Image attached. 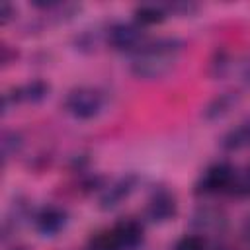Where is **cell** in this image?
<instances>
[{
  "label": "cell",
  "instance_id": "6da1fadb",
  "mask_svg": "<svg viewBox=\"0 0 250 250\" xmlns=\"http://www.w3.org/2000/svg\"><path fill=\"white\" fill-rule=\"evenodd\" d=\"M180 49H182V41L170 37L143 45V49L137 53V57L131 62V72L143 80L162 78L172 70Z\"/></svg>",
  "mask_w": 250,
  "mask_h": 250
},
{
  "label": "cell",
  "instance_id": "7a4b0ae2",
  "mask_svg": "<svg viewBox=\"0 0 250 250\" xmlns=\"http://www.w3.org/2000/svg\"><path fill=\"white\" fill-rule=\"evenodd\" d=\"M104 107V98L94 88H76L64 100V109L76 119H92Z\"/></svg>",
  "mask_w": 250,
  "mask_h": 250
},
{
  "label": "cell",
  "instance_id": "3957f363",
  "mask_svg": "<svg viewBox=\"0 0 250 250\" xmlns=\"http://www.w3.org/2000/svg\"><path fill=\"white\" fill-rule=\"evenodd\" d=\"M109 43L117 51H133L143 49V31L137 23H115L107 33Z\"/></svg>",
  "mask_w": 250,
  "mask_h": 250
},
{
  "label": "cell",
  "instance_id": "277c9868",
  "mask_svg": "<svg viewBox=\"0 0 250 250\" xmlns=\"http://www.w3.org/2000/svg\"><path fill=\"white\" fill-rule=\"evenodd\" d=\"M234 170L229 164H215L211 166L199 180L197 184V193H215V191H223L227 188H230L232 180H234Z\"/></svg>",
  "mask_w": 250,
  "mask_h": 250
},
{
  "label": "cell",
  "instance_id": "5b68a950",
  "mask_svg": "<svg viewBox=\"0 0 250 250\" xmlns=\"http://www.w3.org/2000/svg\"><path fill=\"white\" fill-rule=\"evenodd\" d=\"M135 184H137V178H135V176H123V178H119L117 182H113V184L105 189V193L102 195L100 207H102V209H113L115 205H119V203L135 189Z\"/></svg>",
  "mask_w": 250,
  "mask_h": 250
},
{
  "label": "cell",
  "instance_id": "8992f818",
  "mask_svg": "<svg viewBox=\"0 0 250 250\" xmlns=\"http://www.w3.org/2000/svg\"><path fill=\"white\" fill-rule=\"evenodd\" d=\"M111 234H113V240H115V244H117L119 250H133L143 240V229L135 221H123V223H119L111 230Z\"/></svg>",
  "mask_w": 250,
  "mask_h": 250
},
{
  "label": "cell",
  "instance_id": "52a82bcc",
  "mask_svg": "<svg viewBox=\"0 0 250 250\" xmlns=\"http://www.w3.org/2000/svg\"><path fill=\"white\" fill-rule=\"evenodd\" d=\"M176 213V201L174 195H170L168 191H158L150 197L148 205H146V215L150 221L154 223H162L168 221L172 215Z\"/></svg>",
  "mask_w": 250,
  "mask_h": 250
},
{
  "label": "cell",
  "instance_id": "ba28073f",
  "mask_svg": "<svg viewBox=\"0 0 250 250\" xmlns=\"http://www.w3.org/2000/svg\"><path fill=\"white\" fill-rule=\"evenodd\" d=\"M64 223H66V215H64V211H61L57 207H45L35 217V227L45 236L57 234L64 227Z\"/></svg>",
  "mask_w": 250,
  "mask_h": 250
},
{
  "label": "cell",
  "instance_id": "9c48e42d",
  "mask_svg": "<svg viewBox=\"0 0 250 250\" xmlns=\"http://www.w3.org/2000/svg\"><path fill=\"white\" fill-rule=\"evenodd\" d=\"M49 92V86L41 80H35V82H29L18 90H14L12 94H6L8 98H14V104L16 102H41Z\"/></svg>",
  "mask_w": 250,
  "mask_h": 250
},
{
  "label": "cell",
  "instance_id": "30bf717a",
  "mask_svg": "<svg viewBox=\"0 0 250 250\" xmlns=\"http://www.w3.org/2000/svg\"><path fill=\"white\" fill-rule=\"evenodd\" d=\"M246 145H250V117L242 121L236 129L229 131L221 141V146L227 150H238Z\"/></svg>",
  "mask_w": 250,
  "mask_h": 250
},
{
  "label": "cell",
  "instance_id": "8fae6325",
  "mask_svg": "<svg viewBox=\"0 0 250 250\" xmlns=\"http://www.w3.org/2000/svg\"><path fill=\"white\" fill-rule=\"evenodd\" d=\"M236 102H238L236 94H232V92L221 94L219 98H215V100L205 107V117H207V119H219V117L227 115V113L232 109V105H234Z\"/></svg>",
  "mask_w": 250,
  "mask_h": 250
},
{
  "label": "cell",
  "instance_id": "7c38bea8",
  "mask_svg": "<svg viewBox=\"0 0 250 250\" xmlns=\"http://www.w3.org/2000/svg\"><path fill=\"white\" fill-rule=\"evenodd\" d=\"M135 18L141 25H152V23H160L164 20V12L158 6L145 4V6H139L135 10Z\"/></svg>",
  "mask_w": 250,
  "mask_h": 250
},
{
  "label": "cell",
  "instance_id": "4fadbf2b",
  "mask_svg": "<svg viewBox=\"0 0 250 250\" xmlns=\"http://www.w3.org/2000/svg\"><path fill=\"white\" fill-rule=\"evenodd\" d=\"M230 191L240 195V197H248L250 195V168L244 172H236L234 180L230 184Z\"/></svg>",
  "mask_w": 250,
  "mask_h": 250
},
{
  "label": "cell",
  "instance_id": "5bb4252c",
  "mask_svg": "<svg viewBox=\"0 0 250 250\" xmlns=\"http://www.w3.org/2000/svg\"><path fill=\"white\" fill-rule=\"evenodd\" d=\"M20 145H21L20 135H16V133H6V135H4V141H2V154H4V160H6L10 154H14V152L20 148Z\"/></svg>",
  "mask_w": 250,
  "mask_h": 250
},
{
  "label": "cell",
  "instance_id": "9a60e30c",
  "mask_svg": "<svg viewBox=\"0 0 250 250\" xmlns=\"http://www.w3.org/2000/svg\"><path fill=\"white\" fill-rule=\"evenodd\" d=\"M92 250H119V248H117V244H115V240H113L111 230H109V232L100 234V236L92 242Z\"/></svg>",
  "mask_w": 250,
  "mask_h": 250
},
{
  "label": "cell",
  "instance_id": "2e32d148",
  "mask_svg": "<svg viewBox=\"0 0 250 250\" xmlns=\"http://www.w3.org/2000/svg\"><path fill=\"white\" fill-rule=\"evenodd\" d=\"M176 250H205V244L199 236H184L176 244Z\"/></svg>",
  "mask_w": 250,
  "mask_h": 250
},
{
  "label": "cell",
  "instance_id": "e0dca14e",
  "mask_svg": "<svg viewBox=\"0 0 250 250\" xmlns=\"http://www.w3.org/2000/svg\"><path fill=\"white\" fill-rule=\"evenodd\" d=\"M12 14H14L12 6H10L8 2H2V4H0V18H2V23H6V21L12 18Z\"/></svg>",
  "mask_w": 250,
  "mask_h": 250
},
{
  "label": "cell",
  "instance_id": "ac0fdd59",
  "mask_svg": "<svg viewBox=\"0 0 250 250\" xmlns=\"http://www.w3.org/2000/svg\"><path fill=\"white\" fill-rule=\"evenodd\" d=\"M242 78H244L246 84H250V59L242 64Z\"/></svg>",
  "mask_w": 250,
  "mask_h": 250
}]
</instances>
